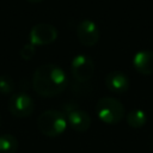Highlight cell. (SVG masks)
<instances>
[{"mask_svg":"<svg viewBox=\"0 0 153 153\" xmlns=\"http://www.w3.org/2000/svg\"><path fill=\"white\" fill-rule=\"evenodd\" d=\"M67 84L65 71L54 63L39 66L32 75V87L42 97H55L62 93Z\"/></svg>","mask_w":153,"mask_h":153,"instance_id":"cell-1","label":"cell"},{"mask_svg":"<svg viewBox=\"0 0 153 153\" xmlns=\"http://www.w3.org/2000/svg\"><path fill=\"white\" fill-rule=\"evenodd\" d=\"M38 130L49 137H56L61 135L67 128L66 116L57 110H45L37 120Z\"/></svg>","mask_w":153,"mask_h":153,"instance_id":"cell-2","label":"cell"},{"mask_svg":"<svg viewBox=\"0 0 153 153\" xmlns=\"http://www.w3.org/2000/svg\"><path fill=\"white\" fill-rule=\"evenodd\" d=\"M98 118L108 124H116L124 117L126 109L123 104L114 97H103L96 104Z\"/></svg>","mask_w":153,"mask_h":153,"instance_id":"cell-3","label":"cell"},{"mask_svg":"<svg viewBox=\"0 0 153 153\" xmlns=\"http://www.w3.org/2000/svg\"><path fill=\"white\" fill-rule=\"evenodd\" d=\"M57 38V30L55 26L48 23H38L32 26L29 33L30 43L35 47L47 45L53 43Z\"/></svg>","mask_w":153,"mask_h":153,"instance_id":"cell-4","label":"cell"},{"mask_svg":"<svg viewBox=\"0 0 153 153\" xmlns=\"http://www.w3.org/2000/svg\"><path fill=\"white\" fill-rule=\"evenodd\" d=\"M33 108H35V103L32 98L25 92H17L12 94L8 102L10 112L13 116L19 118H24L31 115L33 111Z\"/></svg>","mask_w":153,"mask_h":153,"instance_id":"cell-5","label":"cell"},{"mask_svg":"<svg viewBox=\"0 0 153 153\" xmlns=\"http://www.w3.org/2000/svg\"><path fill=\"white\" fill-rule=\"evenodd\" d=\"M71 71L73 76L78 81H88L94 73V63L91 57L84 54H79L73 57Z\"/></svg>","mask_w":153,"mask_h":153,"instance_id":"cell-6","label":"cell"},{"mask_svg":"<svg viewBox=\"0 0 153 153\" xmlns=\"http://www.w3.org/2000/svg\"><path fill=\"white\" fill-rule=\"evenodd\" d=\"M99 29L97 24L90 19L81 20L76 26V37L82 45L92 47L99 41Z\"/></svg>","mask_w":153,"mask_h":153,"instance_id":"cell-7","label":"cell"},{"mask_svg":"<svg viewBox=\"0 0 153 153\" xmlns=\"http://www.w3.org/2000/svg\"><path fill=\"white\" fill-rule=\"evenodd\" d=\"M66 118H67V123L76 131H86L91 126L90 115L76 106L68 109Z\"/></svg>","mask_w":153,"mask_h":153,"instance_id":"cell-8","label":"cell"},{"mask_svg":"<svg viewBox=\"0 0 153 153\" xmlns=\"http://www.w3.org/2000/svg\"><path fill=\"white\" fill-rule=\"evenodd\" d=\"M105 85L108 90L114 93H124L129 88V79L124 73L112 71L105 76Z\"/></svg>","mask_w":153,"mask_h":153,"instance_id":"cell-9","label":"cell"},{"mask_svg":"<svg viewBox=\"0 0 153 153\" xmlns=\"http://www.w3.org/2000/svg\"><path fill=\"white\" fill-rule=\"evenodd\" d=\"M134 68L143 74L151 75L153 74V51L151 50H140L133 57Z\"/></svg>","mask_w":153,"mask_h":153,"instance_id":"cell-10","label":"cell"},{"mask_svg":"<svg viewBox=\"0 0 153 153\" xmlns=\"http://www.w3.org/2000/svg\"><path fill=\"white\" fill-rule=\"evenodd\" d=\"M126 120H127V123L131 128L137 129V128H141L146 123L147 116H146L145 111H142L141 109H133L127 114Z\"/></svg>","mask_w":153,"mask_h":153,"instance_id":"cell-11","label":"cell"},{"mask_svg":"<svg viewBox=\"0 0 153 153\" xmlns=\"http://www.w3.org/2000/svg\"><path fill=\"white\" fill-rule=\"evenodd\" d=\"M18 149V140L12 134L0 136V153H16Z\"/></svg>","mask_w":153,"mask_h":153,"instance_id":"cell-12","label":"cell"},{"mask_svg":"<svg viewBox=\"0 0 153 153\" xmlns=\"http://www.w3.org/2000/svg\"><path fill=\"white\" fill-rule=\"evenodd\" d=\"M14 91V81L12 78L7 75L0 76V93L2 94H10Z\"/></svg>","mask_w":153,"mask_h":153,"instance_id":"cell-13","label":"cell"},{"mask_svg":"<svg viewBox=\"0 0 153 153\" xmlns=\"http://www.w3.org/2000/svg\"><path fill=\"white\" fill-rule=\"evenodd\" d=\"M35 51H36V47L33 44H31V43H26V44H24L22 47V49L19 51V55L22 56L23 60L27 61V60L32 59V56L35 55Z\"/></svg>","mask_w":153,"mask_h":153,"instance_id":"cell-14","label":"cell"},{"mask_svg":"<svg viewBox=\"0 0 153 153\" xmlns=\"http://www.w3.org/2000/svg\"><path fill=\"white\" fill-rule=\"evenodd\" d=\"M26 1H29V2H39L42 0H26Z\"/></svg>","mask_w":153,"mask_h":153,"instance_id":"cell-15","label":"cell"},{"mask_svg":"<svg viewBox=\"0 0 153 153\" xmlns=\"http://www.w3.org/2000/svg\"><path fill=\"white\" fill-rule=\"evenodd\" d=\"M0 126H1V116H0Z\"/></svg>","mask_w":153,"mask_h":153,"instance_id":"cell-16","label":"cell"}]
</instances>
